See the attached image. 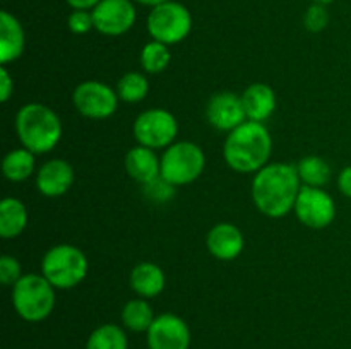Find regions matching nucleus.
Returning <instances> with one entry per match:
<instances>
[{"label":"nucleus","mask_w":351,"mask_h":349,"mask_svg":"<svg viewBox=\"0 0 351 349\" xmlns=\"http://www.w3.org/2000/svg\"><path fill=\"white\" fill-rule=\"evenodd\" d=\"M300 188L297 164L267 163L254 174L252 201L264 216L280 219L293 211Z\"/></svg>","instance_id":"1"},{"label":"nucleus","mask_w":351,"mask_h":349,"mask_svg":"<svg viewBox=\"0 0 351 349\" xmlns=\"http://www.w3.org/2000/svg\"><path fill=\"white\" fill-rule=\"evenodd\" d=\"M271 153L273 139L269 130L264 123L252 120L228 132L223 146V157L237 173H257L266 166Z\"/></svg>","instance_id":"2"},{"label":"nucleus","mask_w":351,"mask_h":349,"mask_svg":"<svg viewBox=\"0 0 351 349\" xmlns=\"http://www.w3.org/2000/svg\"><path fill=\"white\" fill-rule=\"evenodd\" d=\"M16 132L23 147L34 154H45L60 142L62 122L50 106L27 103L16 115Z\"/></svg>","instance_id":"3"},{"label":"nucleus","mask_w":351,"mask_h":349,"mask_svg":"<svg viewBox=\"0 0 351 349\" xmlns=\"http://www.w3.org/2000/svg\"><path fill=\"white\" fill-rule=\"evenodd\" d=\"M88 257L81 248L69 243L51 246L41 259V274L55 289L79 286L88 276Z\"/></svg>","instance_id":"4"},{"label":"nucleus","mask_w":351,"mask_h":349,"mask_svg":"<svg viewBox=\"0 0 351 349\" xmlns=\"http://www.w3.org/2000/svg\"><path fill=\"white\" fill-rule=\"evenodd\" d=\"M55 301V287L43 274H26L12 286L14 310L26 322L36 324L50 317Z\"/></svg>","instance_id":"5"},{"label":"nucleus","mask_w":351,"mask_h":349,"mask_svg":"<svg viewBox=\"0 0 351 349\" xmlns=\"http://www.w3.org/2000/svg\"><path fill=\"white\" fill-rule=\"evenodd\" d=\"M206 168V154L197 144L180 140L167 147L161 156V177L175 187L192 183Z\"/></svg>","instance_id":"6"},{"label":"nucleus","mask_w":351,"mask_h":349,"mask_svg":"<svg viewBox=\"0 0 351 349\" xmlns=\"http://www.w3.org/2000/svg\"><path fill=\"white\" fill-rule=\"evenodd\" d=\"M146 26L153 40L170 47L180 43L191 34L192 14L184 3L170 0L151 9Z\"/></svg>","instance_id":"7"},{"label":"nucleus","mask_w":351,"mask_h":349,"mask_svg":"<svg viewBox=\"0 0 351 349\" xmlns=\"http://www.w3.org/2000/svg\"><path fill=\"white\" fill-rule=\"evenodd\" d=\"M132 132L139 146L167 149L177 139L178 120L168 109L151 108L137 116Z\"/></svg>","instance_id":"8"},{"label":"nucleus","mask_w":351,"mask_h":349,"mask_svg":"<svg viewBox=\"0 0 351 349\" xmlns=\"http://www.w3.org/2000/svg\"><path fill=\"white\" fill-rule=\"evenodd\" d=\"M293 211L298 221L311 229L328 228L336 218L335 198L324 188L308 185H302Z\"/></svg>","instance_id":"9"},{"label":"nucleus","mask_w":351,"mask_h":349,"mask_svg":"<svg viewBox=\"0 0 351 349\" xmlns=\"http://www.w3.org/2000/svg\"><path fill=\"white\" fill-rule=\"evenodd\" d=\"M75 109L91 120L110 118L119 108V94L108 84L99 81H84L72 94Z\"/></svg>","instance_id":"10"},{"label":"nucleus","mask_w":351,"mask_h":349,"mask_svg":"<svg viewBox=\"0 0 351 349\" xmlns=\"http://www.w3.org/2000/svg\"><path fill=\"white\" fill-rule=\"evenodd\" d=\"M91 12L95 29L105 36H122L137 19L134 0H101Z\"/></svg>","instance_id":"11"},{"label":"nucleus","mask_w":351,"mask_h":349,"mask_svg":"<svg viewBox=\"0 0 351 349\" xmlns=\"http://www.w3.org/2000/svg\"><path fill=\"white\" fill-rule=\"evenodd\" d=\"M146 339L149 349H189L192 335L184 318L175 313H163L154 318Z\"/></svg>","instance_id":"12"},{"label":"nucleus","mask_w":351,"mask_h":349,"mask_svg":"<svg viewBox=\"0 0 351 349\" xmlns=\"http://www.w3.org/2000/svg\"><path fill=\"white\" fill-rule=\"evenodd\" d=\"M206 118L216 130H221V132L235 130L237 127L247 122L242 96L230 91L213 94L211 99L208 101V106H206Z\"/></svg>","instance_id":"13"},{"label":"nucleus","mask_w":351,"mask_h":349,"mask_svg":"<svg viewBox=\"0 0 351 349\" xmlns=\"http://www.w3.org/2000/svg\"><path fill=\"white\" fill-rule=\"evenodd\" d=\"M74 183V168L69 161L55 157L41 164L36 171V188L45 197H60Z\"/></svg>","instance_id":"14"},{"label":"nucleus","mask_w":351,"mask_h":349,"mask_svg":"<svg viewBox=\"0 0 351 349\" xmlns=\"http://www.w3.org/2000/svg\"><path fill=\"white\" fill-rule=\"evenodd\" d=\"M206 246L215 259L230 262L243 252L245 240L242 231L232 222H219L209 229L206 236Z\"/></svg>","instance_id":"15"},{"label":"nucleus","mask_w":351,"mask_h":349,"mask_svg":"<svg viewBox=\"0 0 351 349\" xmlns=\"http://www.w3.org/2000/svg\"><path fill=\"white\" fill-rule=\"evenodd\" d=\"M26 47V33L14 14L0 12V62L2 65L16 62Z\"/></svg>","instance_id":"16"},{"label":"nucleus","mask_w":351,"mask_h":349,"mask_svg":"<svg viewBox=\"0 0 351 349\" xmlns=\"http://www.w3.org/2000/svg\"><path fill=\"white\" fill-rule=\"evenodd\" d=\"M123 166L134 181L146 185L161 174V157L151 147L136 146L127 153Z\"/></svg>","instance_id":"17"},{"label":"nucleus","mask_w":351,"mask_h":349,"mask_svg":"<svg viewBox=\"0 0 351 349\" xmlns=\"http://www.w3.org/2000/svg\"><path fill=\"white\" fill-rule=\"evenodd\" d=\"M242 103L247 113V120L263 123L276 109V92L271 86L256 82L242 92Z\"/></svg>","instance_id":"18"},{"label":"nucleus","mask_w":351,"mask_h":349,"mask_svg":"<svg viewBox=\"0 0 351 349\" xmlns=\"http://www.w3.org/2000/svg\"><path fill=\"white\" fill-rule=\"evenodd\" d=\"M130 287L141 298H154L163 293L167 277L163 269L153 262H141L132 269L129 277Z\"/></svg>","instance_id":"19"},{"label":"nucleus","mask_w":351,"mask_h":349,"mask_svg":"<svg viewBox=\"0 0 351 349\" xmlns=\"http://www.w3.org/2000/svg\"><path fill=\"white\" fill-rule=\"evenodd\" d=\"M27 226V209L19 198L5 197L0 202V236L16 238Z\"/></svg>","instance_id":"20"},{"label":"nucleus","mask_w":351,"mask_h":349,"mask_svg":"<svg viewBox=\"0 0 351 349\" xmlns=\"http://www.w3.org/2000/svg\"><path fill=\"white\" fill-rule=\"evenodd\" d=\"M36 170V161L34 153H31L26 147L12 149L5 154L2 161V173L9 181H24L31 177Z\"/></svg>","instance_id":"21"},{"label":"nucleus","mask_w":351,"mask_h":349,"mask_svg":"<svg viewBox=\"0 0 351 349\" xmlns=\"http://www.w3.org/2000/svg\"><path fill=\"white\" fill-rule=\"evenodd\" d=\"M120 317H122L123 327L132 332H147L156 318L153 307L146 298H136V300L127 301Z\"/></svg>","instance_id":"22"},{"label":"nucleus","mask_w":351,"mask_h":349,"mask_svg":"<svg viewBox=\"0 0 351 349\" xmlns=\"http://www.w3.org/2000/svg\"><path fill=\"white\" fill-rule=\"evenodd\" d=\"M86 349H129V339L120 325L103 324L89 334Z\"/></svg>","instance_id":"23"},{"label":"nucleus","mask_w":351,"mask_h":349,"mask_svg":"<svg viewBox=\"0 0 351 349\" xmlns=\"http://www.w3.org/2000/svg\"><path fill=\"white\" fill-rule=\"evenodd\" d=\"M297 170L302 183L308 185V187L322 188L331 178V166L321 156L304 157V159L298 161Z\"/></svg>","instance_id":"24"},{"label":"nucleus","mask_w":351,"mask_h":349,"mask_svg":"<svg viewBox=\"0 0 351 349\" xmlns=\"http://www.w3.org/2000/svg\"><path fill=\"white\" fill-rule=\"evenodd\" d=\"M149 92V81L141 72H127L117 84V94L120 101L139 103Z\"/></svg>","instance_id":"25"},{"label":"nucleus","mask_w":351,"mask_h":349,"mask_svg":"<svg viewBox=\"0 0 351 349\" xmlns=\"http://www.w3.org/2000/svg\"><path fill=\"white\" fill-rule=\"evenodd\" d=\"M171 53L168 50V44L161 41L151 40L149 43L144 44L141 50V65L149 74H160L170 65Z\"/></svg>","instance_id":"26"},{"label":"nucleus","mask_w":351,"mask_h":349,"mask_svg":"<svg viewBox=\"0 0 351 349\" xmlns=\"http://www.w3.org/2000/svg\"><path fill=\"white\" fill-rule=\"evenodd\" d=\"M143 192L144 195H146L149 201L156 202V204H163V202H168L173 198L175 195V185H171L170 181L165 180L163 177H158L154 178L153 181H149V183L143 185Z\"/></svg>","instance_id":"27"},{"label":"nucleus","mask_w":351,"mask_h":349,"mask_svg":"<svg viewBox=\"0 0 351 349\" xmlns=\"http://www.w3.org/2000/svg\"><path fill=\"white\" fill-rule=\"evenodd\" d=\"M329 24V12L328 7L322 3H312L304 14V26L311 33H321L328 27Z\"/></svg>","instance_id":"28"},{"label":"nucleus","mask_w":351,"mask_h":349,"mask_svg":"<svg viewBox=\"0 0 351 349\" xmlns=\"http://www.w3.org/2000/svg\"><path fill=\"white\" fill-rule=\"evenodd\" d=\"M21 277H23V267L19 260L12 255L0 257V283L3 286H16Z\"/></svg>","instance_id":"29"},{"label":"nucleus","mask_w":351,"mask_h":349,"mask_svg":"<svg viewBox=\"0 0 351 349\" xmlns=\"http://www.w3.org/2000/svg\"><path fill=\"white\" fill-rule=\"evenodd\" d=\"M67 26L71 33L86 34L95 29V21H93L91 10H72L67 17Z\"/></svg>","instance_id":"30"},{"label":"nucleus","mask_w":351,"mask_h":349,"mask_svg":"<svg viewBox=\"0 0 351 349\" xmlns=\"http://www.w3.org/2000/svg\"><path fill=\"white\" fill-rule=\"evenodd\" d=\"M14 94V79L5 65L0 67V101L7 103Z\"/></svg>","instance_id":"31"},{"label":"nucleus","mask_w":351,"mask_h":349,"mask_svg":"<svg viewBox=\"0 0 351 349\" xmlns=\"http://www.w3.org/2000/svg\"><path fill=\"white\" fill-rule=\"evenodd\" d=\"M338 188L345 197L351 198V166H346L338 174Z\"/></svg>","instance_id":"32"},{"label":"nucleus","mask_w":351,"mask_h":349,"mask_svg":"<svg viewBox=\"0 0 351 349\" xmlns=\"http://www.w3.org/2000/svg\"><path fill=\"white\" fill-rule=\"evenodd\" d=\"M72 10H93L101 0H65Z\"/></svg>","instance_id":"33"},{"label":"nucleus","mask_w":351,"mask_h":349,"mask_svg":"<svg viewBox=\"0 0 351 349\" xmlns=\"http://www.w3.org/2000/svg\"><path fill=\"white\" fill-rule=\"evenodd\" d=\"M134 2L141 3V5L151 7V9H153V7L161 5V3H165V2H170V0H134Z\"/></svg>","instance_id":"34"},{"label":"nucleus","mask_w":351,"mask_h":349,"mask_svg":"<svg viewBox=\"0 0 351 349\" xmlns=\"http://www.w3.org/2000/svg\"><path fill=\"white\" fill-rule=\"evenodd\" d=\"M315 3H322V5H329V3H332L335 0H314Z\"/></svg>","instance_id":"35"}]
</instances>
